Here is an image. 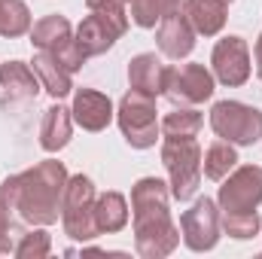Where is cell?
Masks as SVG:
<instances>
[{
  "mask_svg": "<svg viewBox=\"0 0 262 259\" xmlns=\"http://www.w3.org/2000/svg\"><path fill=\"white\" fill-rule=\"evenodd\" d=\"M67 168L55 159H46L21 174H12L0 183V198L31 226H52L61 217V201L67 189Z\"/></svg>",
  "mask_w": 262,
  "mask_h": 259,
  "instance_id": "1",
  "label": "cell"
},
{
  "mask_svg": "<svg viewBox=\"0 0 262 259\" xmlns=\"http://www.w3.org/2000/svg\"><path fill=\"white\" fill-rule=\"evenodd\" d=\"M171 189L159 177H143L131 189V220H134V244L143 259H165L180 244V229L168 210Z\"/></svg>",
  "mask_w": 262,
  "mask_h": 259,
  "instance_id": "2",
  "label": "cell"
},
{
  "mask_svg": "<svg viewBox=\"0 0 262 259\" xmlns=\"http://www.w3.org/2000/svg\"><path fill=\"white\" fill-rule=\"evenodd\" d=\"M128 31V12L122 3H101L92 6V15H85L73 34L76 46L85 52V58L104 55L107 49H113V43Z\"/></svg>",
  "mask_w": 262,
  "mask_h": 259,
  "instance_id": "3",
  "label": "cell"
},
{
  "mask_svg": "<svg viewBox=\"0 0 262 259\" xmlns=\"http://www.w3.org/2000/svg\"><path fill=\"white\" fill-rule=\"evenodd\" d=\"M201 146L195 137H165L162 165L168 168V186L177 201H189L201 183Z\"/></svg>",
  "mask_w": 262,
  "mask_h": 259,
  "instance_id": "4",
  "label": "cell"
},
{
  "mask_svg": "<svg viewBox=\"0 0 262 259\" xmlns=\"http://www.w3.org/2000/svg\"><path fill=\"white\" fill-rule=\"evenodd\" d=\"M95 183L85 174H76L67 180L64 201H61V223L64 232L73 241H92L98 238V226H95Z\"/></svg>",
  "mask_w": 262,
  "mask_h": 259,
  "instance_id": "5",
  "label": "cell"
},
{
  "mask_svg": "<svg viewBox=\"0 0 262 259\" xmlns=\"http://www.w3.org/2000/svg\"><path fill=\"white\" fill-rule=\"evenodd\" d=\"M116 119H119V128L122 137L128 140L134 149H149L156 146V137H159V119H156V98L143 95V92H134L119 101V110H116Z\"/></svg>",
  "mask_w": 262,
  "mask_h": 259,
  "instance_id": "6",
  "label": "cell"
},
{
  "mask_svg": "<svg viewBox=\"0 0 262 259\" xmlns=\"http://www.w3.org/2000/svg\"><path fill=\"white\" fill-rule=\"evenodd\" d=\"M31 43L40 52H49L58 64H64L70 73H76L79 67L85 64V52L76 46L73 40V28L64 15H46L31 28Z\"/></svg>",
  "mask_w": 262,
  "mask_h": 259,
  "instance_id": "7",
  "label": "cell"
},
{
  "mask_svg": "<svg viewBox=\"0 0 262 259\" xmlns=\"http://www.w3.org/2000/svg\"><path fill=\"white\" fill-rule=\"evenodd\" d=\"M210 128L229 143L250 146L262 137V113L241 101H216L210 110Z\"/></svg>",
  "mask_w": 262,
  "mask_h": 259,
  "instance_id": "8",
  "label": "cell"
},
{
  "mask_svg": "<svg viewBox=\"0 0 262 259\" xmlns=\"http://www.w3.org/2000/svg\"><path fill=\"white\" fill-rule=\"evenodd\" d=\"M174 107L204 104L213 95V73L204 64H177L165 70V92Z\"/></svg>",
  "mask_w": 262,
  "mask_h": 259,
  "instance_id": "9",
  "label": "cell"
},
{
  "mask_svg": "<svg viewBox=\"0 0 262 259\" xmlns=\"http://www.w3.org/2000/svg\"><path fill=\"white\" fill-rule=\"evenodd\" d=\"M262 201V168L259 165H241L232 168L229 180L220 186L216 204L220 213H250Z\"/></svg>",
  "mask_w": 262,
  "mask_h": 259,
  "instance_id": "10",
  "label": "cell"
},
{
  "mask_svg": "<svg viewBox=\"0 0 262 259\" xmlns=\"http://www.w3.org/2000/svg\"><path fill=\"white\" fill-rule=\"evenodd\" d=\"M180 238L189 250L204 253L213 250L220 241V207L210 198H198L195 204L180 217Z\"/></svg>",
  "mask_w": 262,
  "mask_h": 259,
  "instance_id": "11",
  "label": "cell"
},
{
  "mask_svg": "<svg viewBox=\"0 0 262 259\" xmlns=\"http://www.w3.org/2000/svg\"><path fill=\"white\" fill-rule=\"evenodd\" d=\"M210 64H213V76L223 85H229V89L244 85L250 79V49L241 37H223L213 46Z\"/></svg>",
  "mask_w": 262,
  "mask_h": 259,
  "instance_id": "12",
  "label": "cell"
},
{
  "mask_svg": "<svg viewBox=\"0 0 262 259\" xmlns=\"http://www.w3.org/2000/svg\"><path fill=\"white\" fill-rule=\"evenodd\" d=\"M156 43H159V49L168 58H177V61L186 58L195 49V28L189 25V18H186L183 9H177V12H171V15H165L159 21Z\"/></svg>",
  "mask_w": 262,
  "mask_h": 259,
  "instance_id": "13",
  "label": "cell"
},
{
  "mask_svg": "<svg viewBox=\"0 0 262 259\" xmlns=\"http://www.w3.org/2000/svg\"><path fill=\"white\" fill-rule=\"evenodd\" d=\"M73 122L85 131H104L113 122V101L104 95V92H95V89H76L73 95Z\"/></svg>",
  "mask_w": 262,
  "mask_h": 259,
  "instance_id": "14",
  "label": "cell"
},
{
  "mask_svg": "<svg viewBox=\"0 0 262 259\" xmlns=\"http://www.w3.org/2000/svg\"><path fill=\"white\" fill-rule=\"evenodd\" d=\"M165 70L162 58H156V52H143L134 55L128 64V82L134 92H143L149 98H159L165 92Z\"/></svg>",
  "mask_w": 262,
  "mask_h": 259,
  "instance_id": "15",
  "label": "cell"
},
{
  "mask_svg": "<svg viewBox=\"0 0 262 259\" xmlns=\"http://www.w3.org/2000/svg\"><path fill=\"white\" fill-rule=\"evenodd\" d=\"M183 12L189 18V25L195 28V34L204 37H216L226 28V15H229V3L226 0H186Z\"/></svg>",
  "mask_w": 262,
  "mask_h": 259,
  "instance_id": "16",
  "label": "cell"
},
{
  "mask_svg": "<svg viewBox=\"0 0 262 259\" xmlns=\"http://www.w3.org/2000/svg\"><path fill=\"white\" fill-rule=\"evenodd\" d=\"M0 89L9 95V101H28L37 98L40 79L25 61H6L0 64Z\"/></svg>",
  "mask_w": 262,
  "mask_h": 259,
  "instance_id": "17",
  "label": "cell"
},
{
  "mask_svg": "<svg viewBox=\"0 0 262 259\" xmlns=\"http://www.w3.org/2000/svg\"><path fill=\"white\" fill-rule=\"evenodd\" d=\"M70 131H73V113L61 107V104H52L46 113H43V125H40V146L46 153H58L64 149L67 140H70Z\"/></svg>",
  "mask_w": 262,
  "mask_h": 259,
  "instance_id": "18",
  "label": "cell"
},
{
  "mask_svg": "<svg viewBox=\"0 0 262 259\" xmlns=\"http://www.w3.org/2000/svg\"><path fill=\"white\" fill-rule=\"evenodd\" d=\"M95 226L104 235L122 232L128 226V201L122 192H104L95 198Z\"/></svg>",
  "mask_w": 262,
  "mask_h": 259,
  "instance_id": "19",
  "label": "cell"
},
{
  "mask_svg": "<svg viewBox=\"0 0 262 259\" xmlns=\"http://www.w3.org/2000/svg\"><path fill=\"white\" fill-rule=\"evenodd\" d=\"M34 73H37V79H40V85L58 101V98H64L73 92V82H70V70L64 64H58L49 52H37L34 55Z\"/></svg>",
  "mask_w": 262,
  "mask_h": 259,
  "instance_id": "20",
  "label": "cell"
},
{
  "mask_svg": "<svg viewBox=\"0 0 262 259\" xmlns=\"http://www.w3.org/2000/svg\"><path fill=\"white\" fill-rule=\"evenodd\" d=\"M238 165V153H235V143H229V140H213L210 146H207V153L201 156V171H204V177H210V180H223V177H229V171Z\"/></svg>",
  "mask_w": 262,
  "mask_h": 259,
  "instance_id": "21",
  "label": "cell"
},
{
  "mask_svg": "<svg viewBox=\"0 0 262 259\" xmlns=\"http://www.w3.org/2000/svg\"><path fill=\"white\" fill-rule=\"evenodd\" d=\"M31 31V9L25 0H0V37H21Z\"/></svg>",
  "mask_w": 262,
  "mask_h": 259,
  "instance_id": "22",
  "label": "cell"
},
{
  "mask_svg": "<svg viewBox=\"0 0 262 259\" xmlns=\"http://www.w3.org/2000/svg\"><path fill=\"white\" fill-rule=\"evenodd\" d=\"M186 0H134L131 3V18L137 28H156L165 15L183 9Z\"/></svg>",
  "mask_w": 262,
  "mask_h": 259,
  "instance_id": "23",
  "label": "cell"
},
{
  "mask_svg": "<svg viewBox=\"0 0 262 259\" xmlns=\"http://www.w3.org/2000/svg\"><path fill=\"white\" fill-rule=\"evenodd\" d=\"M201 113L198 110H183V107H177V110H171L165 119H162V134L165 137H198V131H201Z\"/></svg>",
  "mask_w": 262,
  "mask_h": 259,
  "instance_id": "24",
  "label": "cell"
},
{
  "mask_svg": "<svg viewBox=\"0 0 262 259\" xmlns=\"http://www.w3.org/2000/svg\"><path fill=\"white\" fill-rule=\"evenodd\" d=\"M220 226L226 229L229 238H238V241H247L253 235H259V213L250 210V213H220Z\"/></svg>",
  "mask_w": 262,
  "mask_h": 259,
  "instance_id": "25",
  "label": "cell"
},
{
  "mask_svg": "<svg viewBox=\"0 0 262 259\" xmlns=\"http://www.w3.org/2000/svg\"><path fill=\"white\" fill-rule=\"evenodd\" d=\"M49 250H52V238H49V232L34 229V232L21 235V241L15 244L12 253H15L18 259H43V256H49Z\"/></svg>",
  "mask_w": 262,
  "mask_h": 259,
  "instance_id": "26",
  "label": "cell"
},
{
  "mask_svg": "<svg viewBox=\"0 0 262 259\" xmlns=\"http://www.w3.org/2000/svg\"><path fill=\"white\" fill-rule=\"evenodd\" d=\"M15 250L12 247V223H9V207L6 201L0 198V253H9Z\"/></svg>",
  "mask_w": 262,
  "mask_h": 259,
  "instance_id": "27",
  "label": "cell"
},
{
  "mask_svg": "<svg viewBox=\"0 0 262 259\" xmlns=\"http://www.w3.org/2000/svg\"><path fill=\"white\" fill-rule=\"evenodd\" d=\"M253 58H256V76L262 79V34H259V40H256V49H253Z\"/></svg>",
  "mask_w": 262,
  "mask_h": 259,
  "instance_id": "28",
  "label": "cell"
},
{
  "mask_svg": "<svg viewBox=\"0 0 262 259\" xmlns=\"http://www.w3.org/2000/svg\"><path fill=\"white\" fill-rule=\"evenodd\" d=\"M101 3H122V6H125V3H134V0H85L89 9H92V6H101Z\"/></svg>",
  "mask_w": 262,
  "mask_h": 259,
  "instance_id": "29",
  "label": "cell"
},
{
  "mask_svg": "<svg viewBox=\"0 0 262 259\" xmlns=\"http://www.w3.org/2000/svg\"><path fill=\"white\" fill-rule=\"evenodd\" d=\"M226 3H232V0H226Z\"/></svg>",
  "mask_w": 262,
  "mask_h": 259,
  "instance_id": "30",
  "label": "cell"
}]
</instances>
